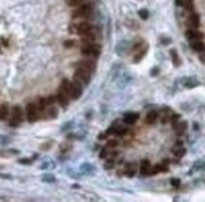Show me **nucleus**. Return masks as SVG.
I'll return each mask as SVG.
<instances>
[{
    "label": "nucleus",
    "instance_id": "obj_37",
    "mask_svg": "<svg viewBox=\"0 0 205 202\" xmlns=\"http://www.w3.org/2000/svg\"><path fill=\"white\" fill-rule=\"evenodd\" d=\"M0 178H6V179H11V176H8V174H0Z\"/></svg>",
    "mask_w": 205,
    "mask_h": 202
},
{
    "label": "nucleus",
    "instance_id": "obj_26",
    "mask_svg": "<svg viewBox=\"0 0 205 202\" xmlns=\"http://www.w3.org/2000/svg\"><path fill=\"white\" fill-rule=\"evenodd\" d=\"M117 145H118V142H117L116 139H111V140L107 142V144H106V147L110 148V149H113V148H116Z\"/></svg>",
    "mask_w": 205,
    "mask_h": 202
},
{
    "label": "nucleus",
    "instance_id": "obj_15",
    "mask_svg": "<svg viewBox=\"0 0 205 202\" xmlns=\"http://www.w3.org/2000/svg\"><path fill=\"white\" fill-rule=\"evenodd\" d=\"M138 118H140L138 114H136V112H127L123 116V122L132 125V124H135V122L138 120Z\"/></svg>",
    "mask_w": 205,
    "mask_h": 202
},
{
    "label": "nucleus",
    "instance_id": "obj_30",
    "mask_svg": "<svg viewBox=\"0 0 205 202\" xmlns=\"http://www.w3.org/2000/svg\"><path fill=\"white\" fill-rule=\"evenodd\" d=\"M199 85V82L197 81H193V82H185V87L188 89H191V87H195V86Z\"/></svg>",
    "mask_w": 205,
    "mask_h": 202
},
{
    "label": "nucleus",
    "instance_id": "obj_4",
    "mask_svg": "<svg viewBox=\"0 0 205 202\" xmlns=\"http://www.w3.org/2000/svg\"><path fill=\"white\" fill-rule=\"evenodd\" d=\"M81 53L86 57H91V58H96V57L100 56L101 53V48L100 46L95 44V43H88V44H83Z\"/></svg>",
    "mask_w": 205,
    "mask_h": 202
},
{
    "label": "nucleus",
    "instance_id": "obj_7",
    "mask_svg": "<svg viewBox=\"0 0 205 202\" xmlns=\"http://www.w3.org/2000/svg\"><path fill=\"white\" fill-rule=\"evenodd\" d=\"M77 66L86 68L88 72H91V73H93V72L96 71V62L92 60L91 57H88V58H84V60H81L78 63H77Z\"/></svg>",
    "mask_w": 205,
    "mask_h": 202
},
{
    "label": "nucleus",
    "instance_id": "obj_21",
    "mask_svg": "<svg viewBox=\"0 0 205 202\" xmlns=\"http://www.w3.org/2000/svg\"><path fill=\"white\" fill-rule=\"evenodd\" d=\"M170 56H171V60H172V62H174V66L178 67L179 64H180V58H179L178 52H176L175 49H171V50H170Z\"/></svg>",
    "mask_w": 205,
    "mask_h": 202
},
{
    "label": "nucleus",
    "instance_id": "obj_1",
    "mask_svg": "<svg viewBox=\"0 0 205 202\" xmlns=\"http://www.w3.org/2000/svg\"><path fill=\"white\" fill-rule=\"evenodd\" d=\"M10 114H11V118H10V120H9V125H10L11 128L19 126L20 122L23 121V118H24V111H23V109H22V107H20L19 105H15V106H13Z\"/></svg>",
    "mask_w": 205,
    "mask_h": 202
},
{
    "label": "nucleus",
    "instance_id": "obj_16",
    "mask_svg": "<svg viewBox=\"0 0 205 202\" xmlns=\"http://www.w3.org/2000/svg\"><path fill=\"white\" fill-rule=\"evenodd\" d=\"M81 39H82V43H83V44L93 43V42L96 41V34H95L93 31H91V32H88V33H86V34L81 35Z\"/></svg>",
    "mask_w": 205,
    "mask_h": 202
},
{
    "label": "nucleus",
    "instance_id": "obj_25",
    "mask_svg": "<svg viewBox=\"0 0 205 202\" xmlns=\"http://www.w3.org/2000/svg\"><path fill=\"white\" fill-rule=\"evenodd\" d=\"M138 17L142 19V20H147V18H148V11H147V9H141V10H138Z\"/></svg>",
    "mask_w": 205,
    "mask_h": 202
},
{
    "label": "nucleus",
    "instance_id": "obj_24",
    "mask_svg": "<svg viewBox=\"0 0 205 202\" xmlns=\"http://www.w3.org/2000/svg\"><path fill=\"white\" fill-rule=\"evenodd\" d=\"M115 165V161L112 158H107L106 159V163H104V169H112Z\"/></svg>",
    "mask_w": 205,
    "mask_h": 202
},
{
    "label": "nucleus",
    "instance_id": "obj_10",
    "mask_svg": "<svg viewBox=\"0 0 205 202\" xmlns=\"http://www.w3.org/2000/svg\"><path fill=\"white\" fill-rule=\"evenodd\" d=\"M59 89L63 90L70 99H72V96H73V82H70V81L67 80V78H64V80L62 81Z\"/></svg>",
    "mask_w": 205,
    "mask_h": 202
},
{
    "label": "nucleus",
    "instance_id": "obj_33",
    "mask_svg": "<svg viewBox=\"0 0 205 202\" xmlns=\"http://www.w3.org/2000/svg\"><path fill=\"white\" fill-rule=\"evenodd\" d=\"M8 142H9L8 138H5V136H2V135H0V144H6Z\"/></svg>",
    "mask_w": 205,
    "mask_h": 202
},
{
    "label": "nucleus",
    "instance_id": "obj_36",
    "mask_svg": "<svg viewBox=\"0 0 205 202\" xmlns=\"http://www.w3.org/2000/svg\"><path fill=\"white\" fill-rule=\"evenodd\" d=\"M175 3L178 6H184V0H175Z\"/></svg>",
    "mask_w": 205,
    "mask_h": 202
},
{
    "label": "nucleus",
    "instance_id": "obj_13",
    "mask_svg": "<svg viewBox=\"0 0 205 202\" xmlns=\"http://www.w3.org/2000/svg\"><path fill=\"white\" fill-rule=\"evenodd\" d=\"M188 23H189V25L191 27V28H194V29L199 28V25H200V18H199V15H197L196 13H191V14L189 15Z\"/></svg>",
    "mask_w": 205,
    "mask_h": 202
},
{
    "label": "nucleus",
    "instance_id": "obj_28",
    "mask_svg": "<svg viewBox=\"0 0 205 202\" xmlns=\"http://www.w3.org/2000/svg\"><path fill=\"white\" fill-rule=\"evenodd\" d=\"M108 153H110V148H107V147H104L102 150H101V154H100V158H107V155H108Z\"/></svg>",
    "mask_w": 205,
    "mask_h": 202
},
{
    "label": "nucleus",
    "instance_id": "obj_2",
    "mask_svg": "<svg viewBox=\"0 0 205 202\" xmlns=\"http://www.w3.org/2000/svg\"><path fill=\"white\" fill-rule=\"evenodd\" d=\"M73 80L78 81L79 83L87 86L91 82V72H88L86 68L83 67H76V72H74V76H73Z\"/></svg>",
    "mask_w": 205,
    "mask_h": 202
},
{
    "label": "nucleus",
    "instance_id": "obj_35",
    "mask_svg": "<svg viewBox=\"0 0 205 202\" xmlns=\"http://www.w3.org/2000/svg\"><path fill=\"white\" fill-rule=\"evenodd\" d=\"M199 58H200V61L205 64V53L203 52V53H200V56H199Z\"/></svg>",
    "mask_w": 205,
    "mask_h": 202
},
{
    "label": "nucleus",
    "instance_id": "obj_8",
    "mask_svg": "<svg viewBox=\"0 0 205 202\" xmlns=\"http://www.w3.org/2000/svg\"><path fill=\"white\" fill-rule=\"evenodd\" d=\"M185 37L188 38L189 42H193V41H201L204 39V34L199 31L194 29V28H191V29H188L185 32Z\"/></svg>",
    "mask_w": 205,
    "mask_h": 202
},
{
    "label": "nucleus",
    "instance_id": "obj_39",
    "mask_svg": "<svg viewBox=\"0 0 205 202\" xmlns=\"http://www.w3.org/2000/svg\"><path fill=\"white\" fill-rule=\"evenodd\" d=\"M100 139H104V134H101V135H100Z\"/></svg>",
    "mask_w": 205,
    "mask_h": 202
},
{
    "label": "nucleus",
    "instance_id": "obj_18",
    "mask_svg": "<svg viewBox=\"0 0 205 202\" xmlns=\"http://www.w3.org/2000/svg\"><path fill=\"white\" fill-rule=\"evenodd\" d=\"M9 114H10V110H9V105L6 104V103H4V104H2L0 105V120H6L8 119V116H9Z\"/></svg>",
    "mask_w": 205,
    "mask_h": 202
},
{
    "label": "nucleus",
    "instance_id": "obj_27",
    "mask_svg": "<svg viewBox=\"0 0 205 202\" xmlns=\"http://www.w3.org/2000/svg\"><path fill=\"white\" fill-rule=\"evenodd\" d=\"M84 0H67V4L69 6H78L81 4H83Z\"/></svg>",
    "mask_w": 205,
    "mask_h": 202
},
{
    "label": "nucleus",
    "instance_id": "obj_11",
    "mask_svg": "<svg viewBox=\"0 0 205 202\" xmlns=\"http://www.w3.org/2000/svg\"><path fill=\"white\" fill-rule=\"evenodd\" d=\"M190 47H191V49L194 50V52L196 53H203L205 52V43L201 41H193L190 42Z\"/></svg>",
    "mask_w": 205,
    "mask_h": 202
},
{
    "label": "nucleus",
    "instance_id": "obj_31",
    "mask_svg": "<svg viewBox=\"0 0 205 202\" xmlns=\"http://www.w3.org/2000/svg\"><path fill=\"white\" fill-rule=\"evenodd\" d=\"M170 183H171L174 187H179V186H180V179H179V178H171V179H170Z\"/></svg>",
    "mask_w": 205,
    "mask_h": 202
},
{
    "label": "nucleus",
    "instance_id": "obj_23",
    "mask_svg": "<svg viewBox=\"0 0 205 202\" xmlns=\"http://www.w3.org/2000/svg\"><path fill=\"white\" fill-rule=\"evenodd\" d=\"M42 181L47 182V183H53L55 181V177L52 176V174H44L43 177H42Z\"/></svg>",
    "mask_w": 205,
    "mask_h": 202
},
{
    "label": "nucleus",
    "instance_id": "obj_17",
    "mask_svg": "<svg viewBox=\"0 0 205 202\" xmlns=\"http://www.w3.org/2000/svg\"><path fill=\"white\" fill-rule=\"evenodd\" d=\"M136 172H137V163H136V162H131V163L127 164L126 171H125V173H126L127 177H133Z\"/></svg>",
    "mask_w": 205,
    "mask_h": 202
},
{
    "label": "nucleus",
    "instance_id": "obj_9",
    "mask_svg": "<svg viewBox=\"0 0 205 202\" xmlns=\"http://www.w3.org/2000/svg\"><path fill=\"white\" fill-rule=\"evenodd\" d=\"M69 96L67 95V93L63 91V90H58V92H57V95H55V101L62 106V107H67L68 106V104H69Z\"/></svg>",
    "mask_w": 205,
    "mask_h": 202
},
{
    "label": "nucleus",
    "instance_id": "obj_19",
    "mask_svg": "<svg viewBox=\"0 0 205 202\" xmlns=\"http://www.w3.org/2000/svg\"><path fill=\"white\" fill-rule=\"evenodd\" d=\"M58 116V109L54 105H51L47 107V118L49 119H55Z\"/></svg>",
    "mask_w": 205,
    "mask_h": 202
},
{
    "label": "nucleus",
    "instance_id": "obj_38",
    "mask_svg": "<svg viewBox=\"0 0 205 202\" xmlns=\"http://www.w3.org/2000/svg\"><path fill=\"white\" fill-rule=\"evenodd\" d=\"M162 41H164V42H162L164 44H169V43H170V39H162Z\"/></svg>",
    "mask_w": 205,
    "mask_h": 202
},
{
    "label": "nucleus",
    "instance_id": "obj_22",
    "mask_svg": "<svg viewBox=\"0 0 205 202\" xmlns=\"http://www.w3.org/2000/svg\"><path fill=\"white\" fill-rule=\"evenodd\" d=\"M174 153L176 157H184V154H185V149H184L182 147H175L174 148Z\"/></svg>",
    "mask_w": 205,
    "mask_h": 202
},
{
    "label": "nucleus",
    "instance_id": "obj_14",
    "mask_svg": "<svg viewBox=\"0 0 205 202\" xmlns=\"http://www.w3.org/2000/svg\"><path fill=\"white\" fill-rule=\"evenodd\" d=\"M157 118H159V112L156 110H151V111L147 112L146 118H145V122H146V124H148V125H152V124L156 122Z\"/></svg>",
    "mask_w": 205,
    "mask_h": 202
},
{
    "label": "nucleus",
    "instance_id": "obj_6",
    "mask_svg": "<svg viewBox=\"0 0 205 202\" xmlns=\"http://www.w3.org/2000/svg\"><path fill=\"white\" fill-rule=\"evenodd\" d=\"M72 33H77L79 35H83L91 31H93V27H92L88 21H78V23H74L70 28Z\"/></svg>",
    "mask_w": 205,
    "mask_h": 202
},
{
    "label": "nucleus",
    "instance_id": "obj_34",
    "mask_svg": "<svg viewBox=\"0 0 205 202\" xmlns=\"http://www.w3.org/2000/svg\"><path fill=\"white\" fill-rule=\"evenodd\" d=\"M157 73H159V68H157V67L152 68V71H151V75H152V76H156Z\"/></svg>",
    "mask_w": 205,
    "mask_h": 202
},
{
    "label": "nucleus",
    "instance_id": "obj_12",
    "mask_svg": "<svg viewBox=\"0 0 205 202\" xmlns=\"http://www.w3.org/2000/svg\"><path fill=\"white\" fill-rule=\"evenodd\" d=\"M150 171H151V163H150V161H147V159H144V161H141V163H140V173L142 176H147V174H150Z\"/></svg>",
    "mask_w": 205,
    "mask_h": 202
},
{
    "label": "nucleus",
    "instance_id": "obj_3",
    "mask_svg": "<svg viewBox=\"0 0 205 202\" xmlns=\"http://www.w3.org/2000/svg\"><path fill=\"white\" fill-rule=\"evenodd\" d=\"M25 115H26V120L29 122H34L38 119H40V112L38 109V105L34 103H29L25 106Z\"/></svg>",
    "mask_w": 205,
    "mask_h": 202
},
{
    "label": "nucleus",
    "instance_id": "obj_29",
    "mask_svg": "<svg viewBox=\"0 0 205 202\" xmlns=\"http://www.w3.org/2000/svg\"><path fill=\"white\" fill-rule=\"evenodd\" d=\"M18 162H19L20 164H25V165L32 164V159H29V158H20Z\"/></svg>",
    "mask_w": 205,
    "mask_h": 202
},
{
    "label": "nucleus",
    "instance_id": "obj_20",
    "mask_svg": "<svg viewBox=\"0 0 205 202\" xmlns=\"http://www.w3.org/2000/svg\"><path fill=\"white\" fill-rule=\"evenodd\" d=\"M146 52H147V47H145V48H142V49H141V50H138V52H137V54L135 56V57H133V62H140L141 60H142L144 58V57H145V54H146Z\"/></svg>",
    "mask_w": 205,
    "mask_h": 202
},
{
    "label": "nucleus",
    "instance_id": "obj_5",
    "mask_svg": "<svg viewBox=\"0 0 205 202\" xmlns=\"http://www.w3.org/2000/svg\"><path fill=\"white\" fill-rule=\"evenodd\" d=\"M91 13H92V6L89 4H87V3H84V4L78 5L73 10L72 17L73 18H86V17L91 15Z\"/></svg>",
    "mask_w": 205,
    "mask_h": 202
},
{
    "label": "nucleus",
    "instance_id": "obj_32",
    "mask_svg": "<svg viewBox=\"0 0 205 202\" xmlns=\"http://www.w3.org/2000/svg\"><path fill=\"white\" fill-rule=\"evenodd\" d=\"M73 46H74V41H67V42L64 43V47H67V48L73 47Z\"/></svg>",
    "mask_w": 205,
    "mask_h": 202
}]
</instances>
